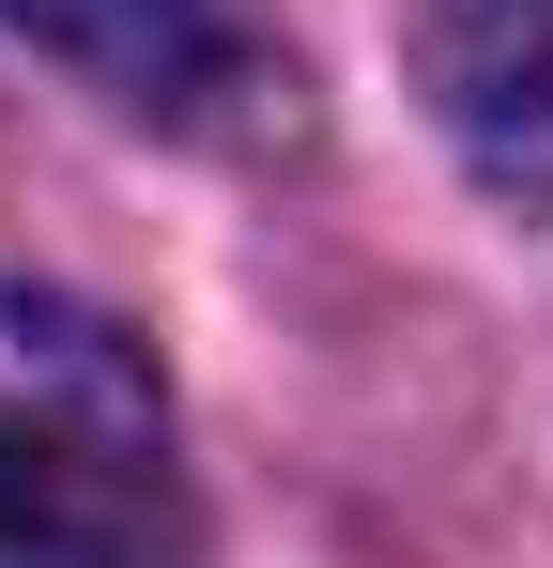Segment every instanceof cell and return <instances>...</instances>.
I'll return each mask as SVG.
<instances>
[{"label": "cell", "mask_w": 553, "mask_h": 568, "mask_svg": "<svg viewBox=\"0 0 553 568\" xmlns=\"http://www.w3.org/2000/svg\"><path fill=\"white\" fill-rule=\"evenodd\" d=\"M415 78L461 170L553 215V0H415Z\"/></svg>", "instance_id": "3957f363"}, {"label": "cell", "mask_w": 553, "mask_h": 568, "mask_svg": "<svg viewBox=\"0 0 553 568\" xmlns=\"http://www.w3.org/2000/svg\"><path fill=\"white\" fill-rule=\"evenodd\" d=\"M184 476L139 338L78 292L0 277V568H170Z\"/></svg>", "instance_id": "6da1fadb"}, {"label": "cell", "mask_w": 553, "mask_h": 568, "mask_svg": "<svg viewBox=\"0 0 553 568\" xmlns=\"http://www.w3.org/2000/svg\"><path fill=\"white\" fill-rule=\"evenodd\" d=\"M0 31L139 123H231L262 93V47L231 0H0Z\"/></svg>", "instance_id": "7a4b0ae2"}]
</instances>
